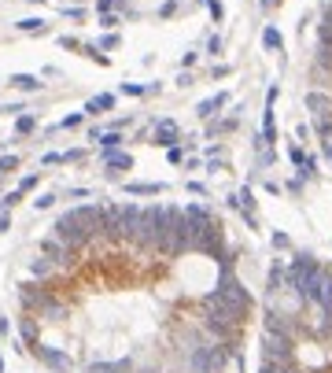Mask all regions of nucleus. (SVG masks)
I'll list each match as a JSON object with an SVG mask.
<instances>
[{
    "label": "nucleus",
    "instance_id": "nucleus-1",
    "mask_svg": "<svg viewBox=\"0 0 332 373\" xmlns=\"http://www.w3.org/2000/svg\"><path fill=\"white\" fill-rule=\"evenodd\" d=\"M140 222V211L137 207H107L104 211V229L111 237H133Z\"/></svg>",
    "mask_w": 332,
    "mask_h": 373
},
{
    "label": "nucleus",
    "instance_id": "nucleus-2",
    "mask_svg": "<svg viewBox=\"0 0 332 373\" xmlns=\"http://www.w3.org/2000/svg\"><path fill=\"white\" fill-rule=\"evenodd\" d=\"M203 310H207V318H211V325H218V329H225V325H233V321H240L247 310H240L236 303H229L225 296H218V292H211L207 300H203Z\"/></svg>",
    "mask_w": 332,
    "mask_h": 373
},
{
    "label": "nucleus",
    "instance_id": "nucleus-3",
    "mask_svg": "<svg viewBox=\"0 0 332 373\" xmlns=\"http://www.w3.org/2000/svg\"><path fill=\"white\" fill-rule=\"evenodd\" d=\"M318 273H321V266H318V262H314L310 255H299V259L292 262V266H288V288H295L299 296H307Z\"/></svg>",
    "mask_w": 332,
    "mask_h": 373
},
{
    "label": "nucleus",
    "instance_id": "nucleus-4",
    "mask_svg": "<svg viewBox=\"0 0 332 373\" xmlns=\"http://www.w3.org/2000/svg\"><path fill=\"white\" fill-rule=\"evenodd\" d=\"M262 347H266V359H273V362H288V355H292V340H288V333H284V329H266Z\"/></svg>",
    "mask_w": 332,
    "mask_h": 373
},
{
    "label": "nucleus",
    "instance_id": "nucleus-5",
    "mask_svg": "<svg viewBox=\"0 0 332 373\" xmlns=\"http://www.w3.org/2000/svg\"><path fill=\"white\" fill-rule=\"evenodd\" d=\"M56 237H59L63 244H70V247H78V244H82V240L89 237V229H85L82 222L74 218V211H67V214H63V218L56 222Z\"/></svg>",
    "mask_w": 332,
    "mask_h": 373
},
{
    "label": "nucleus",
    "instance_id": "nucleus-6",
    "mask_svg": "<svg viewBox=\"0 0 332 373\" xmlns=\"http://www.w3.org/2000/svg\"><path fill=\"white\" fill-rule=\"evenodd\" d=\"M214 292H218V296H225L229 303H236L240 310H247V307H251V296H247V292L240 288V281H236V277H229V273H225V277L218 281V288H214Z\"/></svg>",
    "mask_w": 332,
    "mask_h": 373
},
{
    "label": "nucleus",
    "instance_id": "nucleus-7",
    "mask_svg": "<svg viewBox=\"0 0 332 373\" xmlns=\"http://www.w3.org/2000/svg\"><path fill=\"white\" fill-rule=\"evenodd\" d=\"M74 218L82 222L89 233H96V229H104V207H92V204H85V207H74Z\"/></svg>",
    "mask_w": 332,
    "mask_h": 373
},
{
    "label": "nucleus",
    "instance_id": "nucleus-8",
    "mask_svg": "<svg viewBox=\"0 0 332 373\" xmlns=\"http://www.w3.org/2000/svg\"><path fill=\"white\" fill-rule=\"evenodd\" d=\"M151 141L159 144V148H173V141H177V126H173L170 118L159 122V126H155V133H151Z\"/></svg>",
    "mask_w": 332,
    "mask_h": 373
},
{
    "label": "nucleus",
    "instance_id": "nucleus-9",
    "mask_svg": "<svg viewBox=\"0 0 332 373\" xmlns=\"http://www.w3.org/2000/svg\"><path fill=\"white\" fill-rule=\"evenodd\" d=\"M214 366H221V351H214V347H203L196 359H192V369H214Z\"/></svg>",
    "mask_w": 332,
    "mask_h": 373
},
{
    "label": "nucleus",
    "instance_id": "nucleus-10",
    "mask_svg": "<svg viewBox=\"0 0 332 373\" xmlns=\"http://www.w3.org/2000/svg\"><path fill=\"white\" fill-rule=\"evenodd\" d=\"M34 351H37L52 369H67V366H70V362H67V355H59V351H52V347H34Z\"/></svg>",
    "mask_w": 332,
    "mask_h": 373
},
{
    "label": "nucleus",
    "instance_id": "nucleus-11",
    "mask_svg": "<svg viewBox=\"0 0 332 373\" xmlns=\"http://www.w3.org/2000/svg\"><path fill=\"white\" fill-rule=\"evenodd\" d=\"M104 163H107L111 170H130V166H133L130 155H125V152H115V148H111V152L104 155Z\"/></svg>",
    "mask_w": 332,
    "mask_h": 373
},
{
    "label": "nucleus",
    "instance_id": "nucleus-12",
    "mask_svg": "<svg viewBox=\"0 0 332 373\" xmlns=\"http://www.w3.org/2000/svg\"><path fill=\"white\" fill-rule=\"evenodd\" d=\"M221 104H229V92H218V96H211V100H203V104H199V115H203V118H211V115L218 111Z\"/></svg>",
    "mask_w": 332,
    "mask_h": 373
},
{
    "label": "nucleus",
    "instance_id": "nucleus-13",
    "mask_svg": "<svg viewBox=\"0 0 332 373\" xmlns=\"http://www.w3.org/2000/svg\"><path fill=\"white\" fill-rule=\"evenodd\" d=\"M44 252H48L56 262H67V252H70V244H63V240L56 237V240H48V244H44Z\"/></svg>",
    "mask_w": 332,
    "mask_h": 373
},
{
    "label": "nucleus",
    "instance_id": "nucleus-14",
    "mask_svg": "<svg viewBox=\"0 0 332 373\" xmlns=\"http://www.w3.org/2000/svg\"><path fill=\"white\" fill-rule=\"evenodd\" d=\"M111 104H115V96H107V92H104V96H96V100H89V104H85V115H96V111H107Z\"/></svg>",
    "mask_w": 332,
    "mask_h": 373
},
{
    "label": "nucleus",
    "instance_id": "nucleus-15",
    "mask_svg": "<svg viewBox=\"0 0 332 373\" xmlns=\"http://www.w3.org/2000/svg\"><path fill=\"white\" fill-rule=\"evenodd\" d=\"M125 192L130 196H159L163 185H125Z\"/></svg>",
    "mask_w": 332,
    "mask_h": 373
},
{
    "label": "nucleus",
    "instance_id": "nucleus-16",
    "mask_svg": "<svg viewBox=\"0 0 332 373\" xmlns=\"http://www.w3.org/2000/svg\"><path fill=\"white\" fill-rule=\"evenodd\" d=\"M11 85H19V89H26V92H34V89H41V82L34 74H15L11 78Z\"/></svg>",
    "mask_w": 332,
    "mask_h": 373
},
{
    "label": "nucleus",
    "instance_id": "nucleus-17",
    "mask_svg": "<svg viewBox=\"0 0 332 373\" xmlns=\"http://www.w3.org/2000/svg\"><path fill=\"white\" fill-rule=\"evenodd\" d=\"M262 41H266V48H273V52H280V44H284L280 34H277V26H266L262 30Z\"/></svg>",
    "mask_w": 332,
    "mask_h": 373
},
{
    "label": "nucleus",
    "instance_id": "nucleus-18",
    "mask_svg": "<svg viewBox=\"0 0 332 373\" xmlns=\"http://www.w3.org/2000/svg\"><path fill=\"white\" fill-rule=\"evenodd\" d=\"M259 373H295L288 362H273V359H266V366L259 369Z\"/></svg>",
    "mask_w": 332,
    "mask_h": 373
},
{
    "label": "nucleus",
    "instance_id": "nucleus-19",
    "mask_svg": "<svg viewBox=\"0 0 332 373\" xmlns=\"http://www.w3.org/2000/svg\"><path fill=\"white\" fill-rule=\"evenodd\" d=\"M100 144H104L107 152H111V148H118V144H122V133H118V130H111V133H104V137H100Z\"/></svg>",
    "mask_w": 332,
    "mask_h": 373
},
{
    "label": "nucleus",
    "instance_id": "nucleus-20",
    "mask_svg": "<svg viewBox=\"0 0 332 373\" xmlns=\"http://www.w3.org/2000/svg\"><path fill=\"white\" fill-rule=\"evenodd\" d=\"M122 4H125V0H96V11L107 15V11H115V8H122Z\"/></svg>",
    "mask_w": 332,
    "mask_h": 373
},
{
    "label": "nucleus",
    "instance_id": "nucleus-21",
    "mask_svg": "<svg viewBox=\"0 0 332 373\" xmlns=\"http://www.w3.org/2000/svg\"><path fill=\"white\" fill-rule=\"evenodd\" d=\"M130 362H115V366H92L89 373H118V369H125Z\"/></svg>",
    "mask_w": 332,
    "mask_h": 373
},
{
    "label": "nucleus",
    "instance_id": "nucleus-22",
    "mask_svg": "<svg viewBox=\"0 0 332 373\" xmlns=\"http://www.w3.org/2000/svg\"><path fill=\"white\" fill-rule=\"evenodd\" d=\"M15 130H19V133H30V130H34V115H22L19 122H15Z\"/></svg>",
    "mask_w": 332,
    "mask_h": 373
},
{
    "label": "nucleus",
    "instance_id": "nucleus-23",
    "mask_svg": "<svg viewBox=\"0 0 332 373\" xmlns=\"http://www.w3.org/2000/svg\"><path fill=\"white\" fill-rule=\"evenodd\" d=\"M19 30H26V34H30V30H44V22H41V19H22Z\"/></svg>",
    "mask_w": 332,
    "mask_h": 373
},
{
    "label": "nucleus",
    "instance_id": "nucleus-24",
    "mask_svg": "<svg viewBox=\"0 0 332 373\" xmlns=\"http://www.w3.org/2000/svg\"><path fill=\"white\" fill-rule=\"evenodd\" d=\"M34 185H37V178H34V174H26V178L19 181V192H30V189H34Z\"/></svg>",
    "mask_w": 332,
    "mask_h": 373
},
{
    "label": "nucleus",
    "instance_id": "nucleus-25",
    "mask_svg": "<svg viewBox=\"0 0 332 373\" xmlns=\"http://www.w3.org/2000/svg\"><path fill=\"white\" fill-rule=\"evenodd\" d=\"M19 166V159H15V155H4V159H0V170H15Z\"/></svg>",
    "mask_w": 332,
    "mask_h": 373
},
{
    "label": "nucleus",
    "instance_id": "nucleus-26",
    "mask_svg": "<svg viewBox=\"0 0 332 373\" xmlns=\"http://www.w3.org/2000/svg\"><path fill=\"white\" fill-rule=\"evenodd\" d=\"M34 273H48V259H37L34 262Z\"/></svg>",
    "mask_w": 332,
    "mask_h": 373
},
{
    "label": "nucleus",
    "instance_id": "nucleus-27",
    "mask_svg": "<svg viewBox=\"0 0 332 373\" xmlns=\"http://www.w3.org/2000/svg\"><path fill=\"white\" fill-rule=\"evenodd\" d=\"M122 92H130V96H140V92H144V85H122Z\"/></svg>",
    "mask_w": 332,
    "mask_h": 373
},
{
    "label": "nucleus",
    "instance_id": "nucleus-28",
    "mask_svg": "<svg viewBox=\"0 0 332 373\" xmlns=\"http://www.w3.org/2000/svg\"><path fill=\"white\" fill-rule=\"evenodd\" d=\"M325 152H328V159H332V141H328V144H325Z\"/></svg>",
    "mask_w": 332,
    "mask_h": 373
},
{
    "label": "nucleus",
    "instance_id": "nucleus-29",
    "mask_svg": "<svg viewBox=\"0 0 332 373\" xmlns=\"http://www.w3.org/2000/svg\"><path fill=\"white\" fill-rule=\"evenodd\" d=\"M0 373H4V359H0Z\"/></svg>",
    "mask_w": 332,
    "mask_h": 373
}]
</instances>
